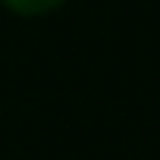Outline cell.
I'll return each mask as SVG.
<instances>
[{"instance_id": "cell-1", "label": "cell", "mask_w": 160, "mask_h": 160, "mask_svg": "<svg viewBox=\"0 0 160 160\" xmlns=\"http://www.w3.org/2000/svg\"><path fill=\"white\" fill-rule=\"evenodd\" d=\"M0 3H3V10H10L19 19H41V16L57 13L66 0H0Z\"/></svg>"}]
</instances>
